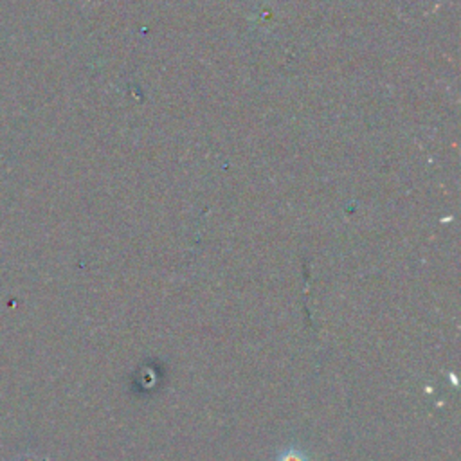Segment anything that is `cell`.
Listing matches in <instances>:
<instances>
[{
	"instance_id": "obj_1",
	"label": "cell",
	"mask_w": 461,
	"mask_h": 461,
	"mask_svg": "<svg viewBox=\"0 0 461 461\" xmlns=\"http://www.w3.org/2000/svg\"><path fill=\"white\" fill-rule=\"evenodd\" d=\"M274 461H310V457L297 447H286L276 454Z\"/></svg>"
}]
</instances>
